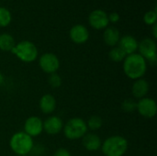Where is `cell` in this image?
<instances>
[{"label": "cell", "mask_w": 157, "mask_h": 156, "mask_svg": "<svg viewBox=\"0 0 157 156\" xmlns=\"http://www.w3.org/2000/svg\"><path fill=\"white\" fill-rule=\"evenodd\" d=\"M146 60L139 53L127 55L123 61V71L125 74L133 80L142 78L146 73Z\"/></svg>", "instance_id": "obj_1"}, {"label": "cell", "mask_w": 157, "mask_h": 156, "mask_svg": "<svg viewBox=\"0 0 157 156\" xmlns=\"http://www.w3.org/2000/svg\"><path fill=\"white\" fill-rule=\"evenodd\" d=\"M105 156H123L128 150V141L120 135L109 137L101 144Z\"/></svg>", "instance_id": "obj_2"}, {"label": "cell", "mask_w": 157, "mask_h": 156, "mask_svg": "<svg viewBox=\"0 0 157 156\" xmlns=\"http://www.w3.org/2000/svg\"><path fill=\"white\" fill-rule=\"evenodd\" d=\"M11 150L17 155H26L33 150L32 138L27 133L20 131L15 133L9 142Z\"/></svg>", "instance_id": "obj_3"}, {"label": "cell", "mask_w": 157, "mask_h": 156, "mask_svg": "<svg viewBox=\"0 0 157 156\" xmlns=\"http://www.w3.org/2000/svg\"><path fill=\"white\" fill-rule=\"evenodd\" d=\"M63 133L69 140H78L87 133L86 122L81 118H73L63 125Z\"/></svg>", "instance_id": "obj_4"}, {"label": "cell", "mask_w": 157, "mask_h": 156, "mask_svg": "<svg viewBox=\"0 0 157 156\" xmlns=\"http://www.w3.org/2000/svg\"><path fill=\"white\" fill-rule=\"evenodd\" d=\"M11 52L24 63L34 62L38 57L37 47L29 40H22L16 44Z\"/></svg>", "instance_id": "obj_5"}, {"label": "cell", "mask_w": 157, "mask_h": 156, "mask_svg": "<svg viewBox=\"0 0 157 156\" xmlns=\"http://www.w3.org/2000/svg\"><path fill=\"white\" fill-rule=\"evenodd\" d=\"M140 55L150 63H156V43L153 39L145 38L138 43Z\"/></svg>", "instance_id": "obj_6"}, {"label": "cell", "mask_w": 157, "mask_h": 156, "mask_svg": "<svg viewBox=\"0 0 157 156\" xmlns=\"http://www.w3.org/2000/svg\"><path fill=\"white\" fill-rule=\"evenodd\" d=\"M39 65L44 73L51 74L57 72L60 67V61L54 53L46 52L40 57Z\"/></svg>", "instance_id": "obj_7"}, {"label": "cell", "mask_w": 157, "mask_h": 156, "mask_svg": "<svg viewBox=\"0 0 157 156\" xmlns=\"http://www.w3.org/2000/svg\"><path fill=\"white\" fill-rule=\"evenodd\" d=\"M136 109L139 114L146 119H152L156 115L157 106L155 101L150 97H144L137 103Z\"/></svg>", "instance_id": "obj_8"}, {"label": "cell", "mask_w": 157, "mask_h": 156, "mask_svg": "<svg viewBox=\"0 0 157 156\" xmlns=\"http://www.w3.org/2000/svg\"><path fill=\"white\" fill-rule=\"evenodd\" d=\"M88 22L96 29H105L109 21L108 14L102 9H96L92 11L88 16Z\"/></svg>", "instance_id": "obj_9"}, {"label": "cell", "mask_w": 157, "mask_h": 156, "mask_svg": "<svg viewBox=\"0 0 157 156\" xmlns=\"http://www.w3.org/2000/svg\"><path fill=\"white\" fill-rule=\"evenodd\" d=\"M25 133L29 135L31 138L39 136L43 131V122L37 116H31L28 118L24 124Z\"/></svg>", "instance_id": "obj_10"}, {"label": "cell", "mask_w": 157, "mask_h": 156, "mask_svg": "<svg viewBox=\"0 0 157 156\" xmlns=\"http://www.w3.org/2000/svg\"><path fill=\"white\" fill-rule=\"evenodd\" d=\"M70 38L76 44H83L87 41L89 38V32L87 29L81 24L75 25L70 29Z\"/></svg>", "instance_id": "obj_11"}, {"label": "cell", "mask_w": 157, "mask_h": 156, "mask_svg": "<svg viewBox=\"0 0 157 156\" xmlns=\"http://www.w3.org/2000/svg\"><path fill=\"white\" fill-rule=\"evenodd\" d=\"M63 123L58 116H51L43 122V130L50 135H56L62 131Z\"/></svg>", "instance_id": "obj_12"}, {"label": "cell", "mask_w": 157, "mask_h": 156, "mask_svg": "<svg viewBox=\"0 0 157 156\" xmlns=\"http://www.w3.org/2000/svg\"><path fill=\"white\" fill-rule=\"evenodd\" d=\"M118 44L127 55L135 53L136 50H138V41L133 36L131 35H125L121 38Z\"/></svg>", "instance_id": "obj_13"}, {"label": "cell", "mask_w": 157, "mask_h": 156, "mask_svg": "<svg viewBox=\"0 0 157 156\" xmlns=\"http://www.w3.org/2000/svg\"><path fill=\"white\" fill-rule=\"evenodd\" d=\"M82 143L89 152L98 151L99 148H101L102 144L100 137L95 133H86L82 138Z\"/></svg>", "instance_id": "obj_14"}, {"label": "cell", "mask_w": 157, "mask_h": 156, "mask_svg": "<svg viewBox=\"0 0 157 156\" xmlns=\"http://www.w3.org/2000/svg\"><path fill=\"white\" fill-rule=\"evenodd\" d=\"M148 92H149V84L145 79L140 78L135 80L132 87V93L135 98L138 99L144 98L148 94Z\"/></svg>", "instance_id": "obj_15"}, {"label": "cell", "mask_w": 157, "mask_h": 156, "mask_svg": "<svg viewBox=\"0 0 157 156\" xmlns=\"http://www.w3.org/2000/svg\"><path fill=\"white\" fill-rule=\"evenodd\" d=\"M39 107L42 111V113L51 114L54 111L56 108V100L52 95L45 94L40 97L39 102Z\"/></svg>", "instance_id": "obj_16"}, {"label": "cell", "mask_w": 157, "mask_h": 156, "mask_svg": "<svg viewBox=\"0 0 157 156\" xmlns=\"http://www.w3.org/2000/svg\"><path fill=\"white\" fill-rule=\"evenodd\" d=\"M103 39L107 45L115 47L119 43L120 39H121V34H120L119 29L114 27L107 28L106 30L104 31Z\"/></svg>", "instance_id": "obj_17"}, {"label": "cell", "mask_w": 157, "mask_h": 156, "mask_svg": "<svg viewBox=\"0 0 157 156\" xmlns=\"http://www.w3.org/2000/svg\"><path fill=\"white\" fill-rule=\"evenodd\" d=\"M16 42L14 38L7 33L0 34V50L4 51H11L15 47Z\"/></svg>", "instance_id": "obj_18"}, {"label": "cell", "mask_w": 157, "mask_h": 156, "mask_svg": "<svg viewBox=\"0 0 157 156\" xmlns=\"http://www.w3.org/2000/svg\"><path fill=\"white\" fill-rule=\"evenodd\" d=\"M109 59H110L112 62L121 63V62L124 61V59L126 58L127 54H126L119 46H115V47H113V48L109 51Z\"/></svg>", "instance_id": "obj_19"}, {"label": "cell", "mask_w": 157, "mask_h": 156, "mask_svg": "<svg viewBox=\"0 0 157 156\" xmlns=\"http://www.w3.org/2000/svg\"><path fill=\"white\" fill-rule=\"evenodd\" d=\"M12 19L11 13L6 7L0 6V27H6Z\"/></svg>", "instance_id": "obj_20"}, {"label": "cell", "mask_w": 157, "mask_h": 156, "mask_svg": "<svg viewBox=\"0 0 157 156\" xmlns=\"http://www.w3.org/2000/svg\"><path fill=\"white\" fill-rule=\"evenodd\" d=\"M103 120L99 116H91L86 123L87 129H90L91 131H97L102 127Z\"/></svg>", "instance_id": "obj_21"}, {"label": "cell", "mask_w": 157, "mask_h": 156, "mask_svg": "<svg viewBox=\"0 0 157 156\" xmlns=\"http://www.w3.org/2000/svg\"><path fill=\"white\" fill-rule=\"evenodd\" d=\"M136 107H137V103L132 98H127V99H125L121 103V108H122V110L124 112H127V113L133 112L136 109Z\"/></svg>", "instance_id": "obj_22"}, {"label": "cell", "mask_w": 157, "mask_h": 156, "mask_svg": "<svg viewBox=\"0 0 157 156\" xmlns=\"http://www.w3.org/2000/svg\"><path fill=\"white\" fill-rule=\"evenodd\" d=\"M48 83L52 88H58L62 86V78L58 74L53 73L50 74L48 78Z\"/></svg>", "instance_id": "obj_23"}, {"label": "cell", "mask_w": 157, "mask_h": 156, "mask_svg": "<svg viewBox=\"0 0 157 156\" xmlns=\"http://www.w3.org/2000/svg\"><path fill=\"white\" fill-rule=\"evenodd\" d=\"M156 19L157 15L155 10L146 12L144 17V22L147 25H154V24H155L156 23Z\"/></svg>", "instance_id": "obj_24"}, {"label": "cell", "mask_w": 157, "mask_h": 156, "mask_svg": "<svg viewBox=\"0 0 157 156\" xmlns=\"http://www.w3.org/2000/svg\"><path fill=\"white\" fill-rule=\"evenodd\" d=\"M53 156H71V154L68 150L65 148H59L55 153Z\"/></svg>", "instance_id": "obj_25"}, {"label": "cell", "mask_w": 157, "mask_h": 156, "mask_svg": "<svg viewBox=\"0 0 157 156\" xmlns=\"http://www.w3.org/2000/svg\"><path fill=\"white\" fill-rule=\"evenodd\" d=\"M120 20V15L117 12H112L109 16V21L112 22V23H116Z\"/></svg>", "instance_id": "obj_26"}, {"label": "cell", "mask_w": 157, "mask_h": 156, "mask_svg": "<svg viewBox=\"0 0 157 156\" xmlns=\"http://www.w3.org/2000/svg\"><path fill=\"white\" fill-rule=\"evenodd\" d=\"M157 24L155 23V24H154L153 25V35H154V38L155 39H156L157 38Z\"/></svg>", "instance_id": "obj_27"}, {"label": "cell", "mask_w": 157, "mask_h": 156, "mask_svg": "<svg viewBox=\"0 0 157 156\" xmlns=\"http://www.w3.org/2000/svg\"><path fill=\"white\" fill-rule=\"evenodd\" d=\"M3 83H4V76H3V74L0 73V86H1Z\"/></svg>", "instance_id": "obj_28"}]
</instances>
